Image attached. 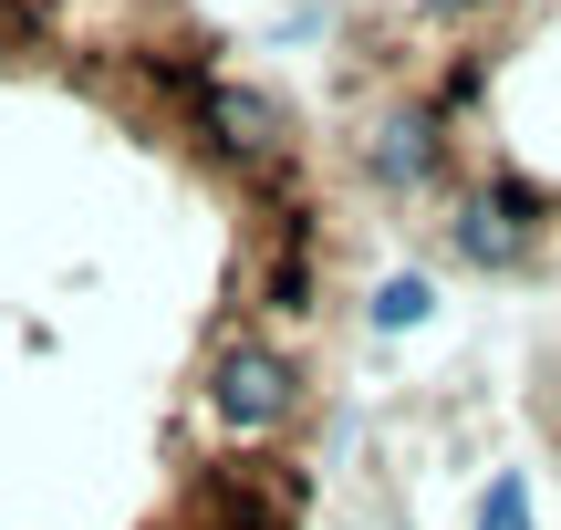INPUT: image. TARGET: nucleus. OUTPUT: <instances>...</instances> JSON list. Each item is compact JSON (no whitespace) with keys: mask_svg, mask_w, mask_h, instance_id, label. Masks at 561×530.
Instances as JSON below:
<instances>
[{"mask_svg":"<svg viewBox=\"0 0 561 530\" xmlns=\"http://www.w3.org/2000/svg\"><path fill=\"white\" fill-rule=\"evenodd\" d=\"M301 499H312V469H291V458H219L187 479L178 530H291Z\"/></svg>","mask_w":561,"mask_h":530,"instance_id":"1","label":"nucleus"},{"mask_svg":"<svg viewBox=\"0 0 561 530\" xmlns=\"http://www.w3.org/2000/svg\"><path fill=\"white\" fill-rule=\"evenodd\" d=\"M198 406L219 416L229 437H271V427L301 416V365L280 344H261V333H229V344L208 354V375H198Z\"/></svg>","mask_w":561,"mask_h":530,"instance_id":"2","label":"nucleus"},{"mask_svg":"<svg viewBox=\"0 0 561 530\" xmlns=\"http://www.w3.org/2000/svg\"><path fill=\"white\" fill-rule=\"evenodd\" d=\"M447 240H458V261H479V270H520V261H530V240H541V187L500 166L479 198H458Z\"/></svg>","mask_w":561,"mask_h":530,"instance_id":"3","label":"nucleus"},{"mask_svg":"<svg viewBox=\"0 0 561 530\" xmlns=\"http://www.w3.org/2000/svg\"><path fill=\"white\" fill-rule=\"evenodd\" d=\"M364 166H375V187H396V198H426V187L447 177L437 104H396V115H375V125H364Z\"/></svg>","mask_w":561,"mask_h":530,"instance_id":"4","label":"nucleus"},{"mask_svg":"<svg viewBox=\"0 0 561 530\" xmlns=\"http://www.w3.org/2000/svg\"><path fill=\"white\" fill-rule=\"evenodd\" d=\"M426 312H437V291H426L416 270H405V281H385V291H375V333H416Z\"/></svg>","mask_w":561,"mask_h":530,"instance_id":"5","label":"nucleus"},{"mask_svg":"<svg viewBox=\"0 0 561 530\" xmlns=\"http://www.w3.org/2000/svg\"><path fill=\"white\" fill-rule=\"evenodd\" d=\"M479 530H530V479H520V469H500V479H489Z\"/></svg>","mask_w":561,"mask_h":530,"instance_id":"6","label":"nucleus"},{"mask_svg":"<svg viewBox=\"0 0 561 530\" xmlns=\"http://www.w3.org/2000/svg\"><path fill=\"white\" fill-rule=\"evenodd\" d=\"M426 11H437V21H479L489 0H426Z\"/></svg>","mask_w":561,"mask_h":530,"instance_id":"7","label":"nucleus"}]
</instances>
